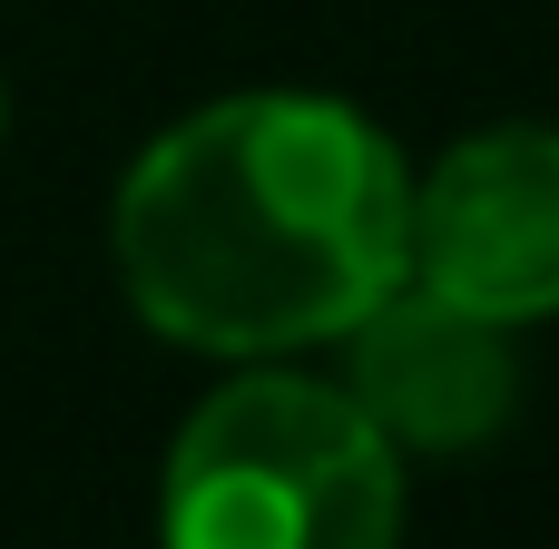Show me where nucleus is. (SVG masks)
Masks as SVG:
<instances>
[{
  "label": "nucleus",
  "mask_w": 559,
  "mask_h": 549,
  "mask_svg": "<svg viewBox=\"0 0 559 549\" xmlns=\"http://www.w3.org/2000/svg\"><path fill=\"white\" fill-rule=\"evenodd\" d=\"M324 354H334L344 403L403 462H472V452H491L521 422V393H531L521 334L481 324V314H462L442 295H423L413 275L364 324H344Z\"/></svg>",
  "instance_id": "nucleus-4"
},
{
  "label": "nucleus",
  "mask_w": 559,
  "mask_h": 549,
  "mask_svg": "<svg viewBox=\"0 0 559 549\" xmlns=\"http://www.w3.org/2000/svg\"><path fill=\"white\" fill-rule=\"evenodd\" d=\"M403 275L481 324L559 314V118H491L413 167Z\"/></svg>",
  "instance_id": "nucleus-3"
},
{
  "label": "nucleus",
  "mask_w": 559,
  "mask_h": 549,
  "mask_svg": "<svg viewBox=\"0 0 559 549\" xmlns=\"http://www.w3.org/2000/svg\"><path fill=\"white\" fill-rule=\"evenodd\" d=\"M403 472L334 373L246 363L167 442L157 549H403Z\"/></svg>",
  "instance_id": "nucleus-2"
},
{
  "label": "nucleus",
  "mask_w": 559,
  "mask_h": 549,
  "mask_svg": "<svg viewBox=\"0 0 559 549\" xmlns=\"http://www.w3.org/2000/svg\"><path fill=\"white\" fill-rule=\"evenodd\" d=\"M413 157L324 88H236L138 147L108 255L147 334L216 363L324 354L403 285Z\"/></svg>",
  "instance_id": "nucleus-1"
}]
</instances>
